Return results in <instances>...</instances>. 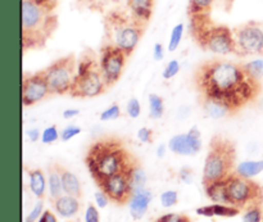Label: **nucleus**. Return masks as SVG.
I'll return each mask as SVG.
<instances>
[{
	"mask_svg": "<svg viewBox=\"0 0 263 222\" xmlns=\"http://www.w3.org/2000/svg\"><path fill=\"white\" fill-rule=\"evenodd\" d=\"M53 10L44 7L36 0L22 2V44L25 49L43 46L55 27Z\"/></svg>",
	"mask_w": 263,
	"mask_h": 222,
	"instance_id": "7ed1b4c3",
	"label": "nucleus"
},
{
	"mask_svg": "<svg viewBox=\"0 0 263 222\" xmlns=\"http://www.w3.org/2000/svg\"><path fill=\"white\" fill-rule=\"evenodd\" d=\"M130 179H131V184H133L134 190L145 188L146 181H148V177H146L145 171H144L139 164H136V166L130 171Z\"/></svg>",
	"mask_w": 263,
	"mask_h": 222,
	"instance_id": "c85d7f7f",
	"label": "nucleus"
},
{
	"mask_svg": "<svg viewBox=\"0 0 263 222\" xmlns=\"http://www.w3.org/2000/svg\"><path fill=\"white\" fill-rule=\"evenodd\" d=\"M193 177H194V174H193V170L187 169V167H185V169L180 170L179 179L181 180L182 182H185V184H192V182H193Z\"/></svg>",
	"mask_w": 263,
	"mask_h": 222,
	"instance_id": "79ce46f5",
	"label": "nucleus"
},
{
	"mask_svg": "<svg viewBox=\"0 0 263 222\" xmlns=\"http://www.w3.org/2000/svg\"><path fill=\"white\" fill-rule=\"evenodd\" d=\"M61 139V131L58 130L55 125L46 126L43 131H41V143L45 144V145H50L54 144L55 141H58Z\"/></svg>",
	"mask_w": 263,
	"mask_h": 222,
	"instance_id": "c756f323",
	"label": "nucleus"
},
{
	"mask_svg": "<svg viewBox=\"0 0 263 222\" xmlns=\"http://www.w3.org/2000/svg\"><path fill=\"white\" fill-rule=\"evenodd\" d=\"M168 151L177 156L192 157L199 153L203 148V141L200 131L198 127H192L187 133L177 134L172 136L167 143Z\"/></svg>",
	"mask_w": 263,
	"mask_h": 222,
	"instance_id": "4468645a",
	"label": "nucleus"
},
{
	"mask_svg": "<svg viewBox=\"0 0 263 222\" xmlns=\"http://www.w3.org/2000/svg\"><path fill=\"white\" fill-rule=\"evenodd\" d=\"M157 222H192L189 216L179 215V213H167V215L159 217Z\"/></svg>",
	"mask_w": 263,
	"mask_h": 222,
	"instance_id": "4c0bfd02",
	"label": "nucleus"
},
{
	"mask_svg": "<svg viewBox=\"0 0 263 222\" xmlns=\"http://www.w3.org/2000/svg\"><path fill=\"white\" fill-rule=\"evenodd\" d=\"M149 117L152 120H161L164 115V100L158 94H149L148 97Z\"/></svg>",
	"mask_w": 263,
	"mask_h": 222,
	"instance_id": "a878e982",
	"label": "nucleus"
},
{
	"mask_svg": "<svg viewBox=\"0 0 263 222\" xmlns=\"http://www.w3.org/2000/svg\"><path fill=\"white\" fill-rule=\"evenodd\" d=\"M154 0H128V8L133 18L140 25H145L153 13Z\"/></svg>",
	"mask_w": 263,
	"mask_h": 222,
	"instance_id": "f3484780",
	"label": "nucleus"
},
{
	"mask_svg": "<svg viewBox=\"0 0 263 222\" xmlns=\"http://www.w3.org/2000/svg\"><path fill=\"white\" fill-rule=\"evenodd\" d=\"M80 115V109H77V108H68V109L63 110V118L64 120H73V118H76L77 116Z\"/></svg>",
	"mask_w": 263,
	"mask_h": 222,
	"instance_id": "49530a36",
	"label": "nucleus"
},
{
	"mask_svg": "<svg viewBox=\"0 0 263 222\" xmlns=\"http://www.w3.org/2000/svg\"><path fill=\"white\" fill-rule=\"evenodd\" d=\"M109 197H108L107 194H105L103 190H100V192H97L95 193V203H97V206L99 208H105L108 205H109Z\"/></svg>",
	"mask_w": 263,
	"mask_h": 222,
	"instance_id": "a19ab883",
	"label": "nucleus"
},
{
	"mask_svg": "<svg viewBox=\"0 0 263 222\" xmlns=\"http://www.w3.org/2000/svg\"><path fill=\"white\" fill-rule=\"evenodd\" d=\"M185 32V26L184 23H177V25L174 26V28L171 30V33H170L168 39V45H167V49L168 51H175L180 46L182 40V36H184Z\"/></svg>",
	"mask_w": 263,
	"mask_h": 222,
	"instance_id": "cd10ccee",
	"label": "nucleus"
},
{
	"mask_svg": "<svg viewBox=\"0 0 263 222\" xmlns=\"http://www.w3.org/2000/svg\"><path fill=\"white\" fill-rule=\"evenodd\" d=\"M152 199H153V194L146 188H141V189H136L133 192L130 200H128V210H130V215L134 220H140L146 215L151 206Z\"/></svg>",
	"mask_w": 263,
	"mask_h": 222,
	"instance_id": "2eb2a0df",
	"label": "nucleus"
},
{
	"mask_svg": "<svg viewBox=\"0 0 263 222\" xmlns=\"http://www.w3.org/2000/svg\"><path fill=\"white\" fill-rule=\"evenodd\" d=\"M21 92H22V104L25 107L37 104L41 100L46 99L49 95H51L48 82L43 76V72H36V73L23 77Z\"/></svg>",
	"mask_w": 263,
	"mask_h": 222,
	"instance_id": "ddd939ff",
	"label": "nucleus"
},
{
	"mask_svg": "<svg viewBox=\"0 0 263 222\" xmlns=\"http://www.w3.org/2000/svg\"><path fill=\"white\" fill-rule=\"evenodd\" d=\"M204 189L205 194L208 195V198H210L213 203L230 205L228 199V192H226V180L204 185Z\"/></svg>",
	"mask_w": 263,
	"mask_h": 222,
	"instance_id": "5701e85b",
	"label": "nucleus"
},
{
	"mask_svg": "<svg viewBox=\"0 0 263 222\" xmlns=\"http://www.w3.org/2000/svg\"><path fill=\"white\" fill-rule=\"evenodd\" d=\"M85 222H100V216L95 206L89 205L85 211Z\"/></svg>",
	"mask_w": 263,
	"mask_h": 222,
	"instance_id": "ea45409f",
	"label": "nucleus"
},
{
	"mask_svg": "<svg viewBox=\"0 0 263 222\" xmlns=\"http://www.w3.org/2000/svg\"><path fill=\"white\" fill-rule=\"evenodd\" d=\"M215 0H189L190 15H207Z\"/></svg>",
	"mask_w": 263,
	"mask_h": 222,
	"instance_id": "bb28decb",
	"label": "nucleus"
},
{
	"mask_svg": "<svg viewBox=\"0 0 263 222\" xmlns=\"http://www.w3.org/2000/svg\"><path fill=\"white\" fill-rule=\"evenodd\" d=\"M41 72L48 82L50 94L64 95L71 92L76 79L77 66L73 57L68 55L53 62Z\"/></svg>",
	"mask_w": 263,
	"mask_h": 222,
	"instance_id": "6e6552de",
	"label": "nucleus"
},
{
	"mask_svg": "<svg viewBox=\"0 0 263 222\" xmlns=\"http://www.w3.org/2000/svg\"><path fill=\"white\" fill-rule=\"evenodd\" d=\"M126 115L130 118H139L141 115V104L138 98H131L126 104Z\"/></svg>",
	"mask_w": 263,
	"mask_h": 222,
	"instance_id": "f704fd0d",
	"label": "nucleus"
},
{
	"mask_svg": "<svg viewBox=\"0 0 263 222\" xmlns=\"http://www.w3.org/2000/svg\"><path fill=\"white\" fill-rule=\"evenodd\" d=\"M28 179H30V190L37 199H43L48 190V176H45L43 170L33 169L28 172Z\"/></svg>",
	"mask_w": 263,
	"mask_h": 222,
	"instance_id": "6ab92c4d",
	"label": "nucleus"
},
{
	"mask_svg": "<svg viewBox=\"0 0 263 222\" xmlns=\"http://www.w3.org/2000/svg\"><path fill=\"white\" fill-rule=\"evenodd\" d=\"M82 131V128L77 125H68L61 131V140L62 141H69L73 138H76L77 135H80Z\"/></svg>",
	"mask_w": 263,
	"mask_h": 222,
	"instance_id": "c9c22d12",
	"label": "nucleus"
},
{
	"mask_svg": "<svg viewBox=\"0 0 263 222\" xmlns=\"http://www.w3.org/2000/svg\"><path fill=\"white\" fill-rule=\"evenodd\" d=\"M62 170L63 167L53 164L48 170V192L50 199L54 200L64 194L63 182H62Z\"/></svg>",
	"mask_w": 263,
	"mask_h": 222,
	"instance_id": "aec40b11",
	"label": "nucleus"
},
{
	"mask_svg": "<svg viewBox=\"0 0 263 222\" xmlns=\"http://www.w3.org/2000/svg\"><path fill=\"white\" fill-rule=\"evenodd\" d=\"M136 164L125 146L113 139L98 140L90 146L86 156V166L97 184L120 172H130Z\"/></svg>",
	"mask_w": 263,
	"mask_h": 222,
	"instance_id": "f03ea898",
	"label": "nucleus"
},
{
	"mask_svg": "<svg viewBox=\"0 0 263 222\" xmlns=\"http://www.w3.org/2000/svg\"><path fill=\"white\" fill-rule=\"evenodd\" d=\"M235 39L236 54L256 55L263 54V23L247 22L233 30Z\"/></svg>",
	"mask_w": 263,
	"mask_h": 222,
	"instance_id": "9d476101",
	"label": "nucleus"
},
{
	"mask_svg": "<svg viewBox=\"0 0 263 222\" xmlns=\"http://www.w3.org/2000/svg\"><path fill=\"white\" fill-rule=\"evenodd\" d=\"M98 185L109 197L110 200L118 205L128 203L134 192L130 172H120L117 175H113L100 181Z\"/></svg>",
	"mask_w": 263,
	"mask_h": 222,
	"instance_id": "f8f14e48",
	"label": "nucleus"
},
{
	"mask_svg": "<svg viewBox=\"0 0 263 222\" xmlns=\"http://www.w3.org/2000/svg\"><path fill=\"white\" fill-rule=\"evenodd\" d=\"M197 40L205 50L220 57L236 53L235 39L233 30L226 26H195Z\"/></svg>",
	"mask_w": 263,
	"mask_h": 222,
	"instance_id": "0eeeda50",
	"label": "nucleus"
},
{
	"mask_svg": "<svg viewBox=\"0 0 263 222\" xmlns=\"http://www.w3.org/2000/svg\"><path fill=\"white\" fill-rule=\"evenodd\" d=\"M26 136H27V139L31 143H36V141H39L41 139V133L39 128H30L26 133Z\"/></svg>",
	"mask_w": 263,
	"mask_h": 222,
	"instance_id": "c03bdc74",
	"label": "nucleus"
},
{
	"mask_svg": "<svg viewBox=\"0 0 263 222\" xmlns=\"http://www.w3.org/2000/svg\"><path fill=\"white\" fill-rule=\"evenodd\" d=\"M37 222H58V218L55 217V215L51 211H44V213L39 218Z\"/></svg>",
	"mask_w": 263,
	"mask_h": 222,
	"instance_id": "a18cd8bd",
	"label": "nucleus"
},
{
	"mask_svg": "<svg viewBox=\"0 0 263 222\" xmlns=\"http://www.w3.org/2000/svg\"><path fill=\"white\" fill-rule=\"evenodd\" d=\"M126 59H127V55L110 44H107L102 49L99 67L108 87L115 85L121 79L126 66Z\"/></svg>",
	"mask_w": 263,
	"mask_h": 222,
	"instance_id": "9b49d317",
	"label": "nucleus"
},
{
	"mask_svg": "<svg viewBox=\"0 0 263 222\" xmlns=\"http://www.w3.org/2000/svg\"><path fill=\"white\" fill-rule=\"evenodd\" d=\"M108 87L100 67L94 59L85 58L77 67L76 79L69 94L76 98H95Z\"/></svg>",
	"mask_w": 263,
	"mask_h": 222,
	"instance_id": "423d86ee",
	"label": "nucleus"
},
{
	"mask_svg": "<svg viewBox=\"0 0 263 222\" xmlns=\"http://www.w3.org/2000/svg\"><path fill=\"white\" fill-rule=\"evenodd\" d=\"M240 208L234 207L231 205H221V203H215V205L207 206V207H200L197 210L199 216L204 217H234L239 215Z\"/></svg>",
	"mask_w": 263,
	"mask_h": 222,
	"instance_id": "a211bd4d",
	"label": "nucleus"
},
{
	"mask_svg": "<svg viewBox=\"0 0 263 222\" xmlns=\"http://www.w3.org/2000/svg\"><path fill=\"white\" fill-rule=\"evenodd\" d=\"M195 82L203 99L221 100L234 112L258 94V82L247 76L241 64L226 59H212L200 66Z\"/></svg>",
	"mask_w": 263,
	"mask_h": 222,
	"instance_id": "f257e3e1",
	"label": "nucleus"
},
{
	"mask_svg": "<svg viewBox=\"0 0 263 222\" xmlns=\"http://www.w3.org/2000/svg\"><path fill=\"white\" fill-rule=\"evenodd\" d=\"M262 172L263 159H258V161L240 162V163L235 167V172H234V174L239 175V176L244 177V179H253V177L258 176Z\"/></svg>",
	"mask_w": 263,
	"mask_h": 222,
	"instance_id": "b1692460",
	"label": "nucleus"
},
{
	"mask_svg": "<svg viewBox=\"0 0 263 222\" xmlns=\"http://www.w3.org/2000/svg\"><path fill=\"white\" fill-rule=\"evenodd\" d=\"M203 110L211 120H221L234 112L233 108L229 107L226 103L215 99H203Z\"/></svg>",
	"mask_w": 263,
	"mask_h": 222,
	"instance_id": "412c9836",
	"label": "nucleus"
},
{
	"mask_svg": "<svg viewBox=\"0 0 263 222\" xmlns=\"http://www.w3.org/2000/svg\"><path fill=\"white\" fill-rule=\"evenodd\" d=\"M167 149H168V145L159 144V145L157 146V157H158V158H163L167 153Z\"/></svg>",
	"mask_w": 263,
	"mask_h": 222,
	"instance_id": "de8ad7c7",
	"label": "nucleus"
},
{
	"mask_svg": "<svg viewBox=\"0 0 263 222\" xmlns=\"http://www.w3.org/2000/svg\"><path fill=\"white\" fill-rule=\"evenodd\" d=\"M226 192L229 203L238 208L258 205L262 199V190L259 185L251 179H244L236 174H233L226 179Z\"/></svg>",
	"mask_w": 263,
	"mask_h": 222,
	"instance_id": "1a4fd4ad",
	"label": "nucleus"
},
{
	"mask_svg": "<svg viewBox=\"0 0 263 222\" xmlns=\"http://www.w3.org/2000/svg\"><path fill=\"white\" fill-rule=\"evenodd\" d=\"M164 53H166V51H164V46L162 45L161 43L154 44V46H153V58H154V61H157V62L162 61V59L164 58Z\"/></svg>",
	"mask_w": 263,
	"mask_h": 222,
	"instance_id": "37998d69",
	"label": "nucleus"
},
{
	"mask_svg": "<svg viewBox=\"0 0 263 222\" xmlns=\"http://www.w3.org/2000/svg\"><path fill=\"white\" fill-rule=\"evenodd\" d=\"M43 213H44V202L43 199H40L37 203H36L35 207L32 208V211L28 213L27 217L25 218V222H37Z\"/></svg>",
	"mask_w": 263,
	"mask_h": 222,
	"instance_id": "e433bc0d",
	"label": "nucleus"
},
{
	"mask_svg": "<svg viewBox=\"0 0 263 222\" xmlns=\"http://www.w3.org/2000/svg\"><path fill=\"white\" fill-rule=\"evenodd\" d=\"M247 76L254 82H259L263 79V58H254L241 63Z\"/></svg>",
	"mask_w": 263,
	"mask_h": 222,
	"instance_id": "393cba45",
	"label": "nucleus"
},
{
	"mask_svg": "<svg viewBox=\"0 0 263 222\" xmlns=\"http://www.w3.org/2000/svg\"><path fill=\"white\" fill-rule=\"evenodd\" d=\"M243 222H263V212L258 205L247 208L243 216Z\"/></svg>",
	"mask_w": 263,
	"mask_h": 222,
	"instance_id": "2f4dec72",
	"label": "nucleus"
},
{
	"mask_svg": "<svg viewBox=\"0 0 263 222\" xmlns=\"http://www.w3.org/2000/svg\"><path fill=\"white\" fill-rule=\"evenodd\" d=\"M235 146L222 138H215L203 167V184L222 181L235 172Z\"/></svg>",
	"mask_w": 263,
	"mask_h": 222,
	"instance_id": "20e7f679",
	"label": "nucleus"
},
{
	"mask_svg": "<svg viewBox=\"0 0 263 222\" xmlns=\"http://www.w3.org/2000/svg\"><path fill=\"white\" fill-rule=\"evenodd\" d=\"M159 199H161L162 207L171 208L176 206L177 202H179V194H177L176 190H167V192L162 193Z\"/></svg>",
	"mask_w": 263,
	"mask_h": 222,
	"instance_id": "72a5a7b5",
	"label": "nucleus"
},
{
	"mask_svg": "<svg viewBox=\"0 0 263 222\" xmlns=\"http://www.w3.org/2000/svg\"><path fill=\"white\" fill-rule=\"evenodd\" d=\"M180 69H181L180 62L177 61V59H172V61H170L168 63L164 66L163 72H162V77H163L164 80L174 79V77H176L177 75H179Z\"/></svg>",
	"mask_w": 263,
	"mask_h": 222,
	"instance_id": "473e14b6",
	"label": "nucleus"
},
{
	"mask_svg": "<svg viewBox=\"0 0 263 222\" xmlns=\"http://www.w3.org/2000/svg\"><path fill=\"white\" fill-rule=\"evenodd\" d=\"M80 198L63 194L62 197L53 200V207L62 218H71L76 216L80 211Z\"/></svg>",
	"mask_w": 263,
	"mask_h": 222,
	"instance_id": "dca6fc26",
	"label": "nucleus"
},
{
	"mask_svg": "<svg viewBox=\"0 0 263 222\" xmlns=\"http://www.w3.org/2000/svg\"><path fill=\"white\" fill-rule=\"evenodd\" d=\"M121 117V107L117 104V103H113L109 107L105 108L102 113L99 115L100 121L103 122H108V121L117 120V118Z\"/></svg>",
	"mask_w": 263,
	"mask_h": 222,
	"instance_id": "7c9ffc66",
	"label": "nucleus"
},
{
	"mask_svg": "<svg viewBox=\"0 0 263 222\" xmlns=\"http://www.w3.org/2000/svg\"><path fill=\"white\" fill-rule=\"evenodd\" d=\"M136 136H138V140L140 141V143L149 144L153 140V130L149 127H141L139 128Z\"/></svg>",
	"mask_w": 263,
	"mask_h": 222,
	"instance_id": "58836bf2",
	"label": "nucleus"
},
{
	"mask_svg": "<svg viewBox=\"0 0 263 222\" xmlns=\"http://www.w3.org/2000/svg\"><path fill=\"white\" fill-rule=\"evenodd\" d=\"M107 38L110 45L120 49L126 55H131L143 36L144 26L136 22L134 18L112 13L105 21Z\"/></svg>",
	"mask_w": 263,
	"mask_h": 222,
	"instance_id": "39448f33",
	"label": "nucleus"
},
{
	"mask_svg": "<svg viewBox=\"0 0 263 222\" xmlns=\"http://www.w3.org/2000/svg\"><path fill=\"white\" fill-rule=\"evenodd\" d=\"M62 182H63V190L64 194L72 195V197L80 198L82 195L81 182H80L79 177L73 174V172L68 171V170H62Z\"/></svg>",
	"mask_w": 263,
	"mask_h": 222,
	"instance_id": "4be33fe9",
	"label": "nucleus"
}]
</instances>
